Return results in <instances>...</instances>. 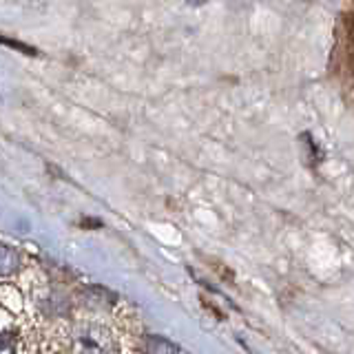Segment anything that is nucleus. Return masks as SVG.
I'll use <instances>...</instances> for the list:
<instances>
[{
    "instance_id": "39448f33",
    "label": "nucleus",
    "mask_w": 354,
    "mask_h": 354,
    "mask_svg": "<svg viewBox=\"0 0 354 354\" xmlns=\"http://www.w3.org/2000/svg\"><path fill=\"white\" fill-rule=\"evenodd\" d=\"M0 42L3 44H9V47H14V49H18V51H25V53H36L33 49H29V47H25V44H20V42H14V40H9V38H0Z\"/></svg>"
},
{
    "instance_id": "0eeeda50",
    "label": "nucleus",
    "mask_w": 354,
    "mask_h": 354,
    "mask_svg": "<svg viewBox=\"0 0 354 354\" xmlns=\"http://www.w3.org/2000/svg\"><path fill=\"white\" fill-rule=\"evenodd\" d=\"M186 3H188V5H193V7H199V5H204L206 0H186Z\"/></svg>"
},
{
    "instance_id": "f03ea898",
    "label": "nucleus",
    "mask_w": 354,
    "mask_h": 354,
    "mask_svg": "<svg viewBox=\"0 0 354 354\" xmlns=\"http://www.w3.org/2000/svg\"><path fill=\"white\" fill-rule=\"evenodd\" d=\"M144 350H147V354H180L177 346H173L171 341L160 339V337H149L144 341Z\"/></svg>"
},
{
    "instance_id": "20e7f679",
    "label": "nucleus",
    "mask_w": 354,
    "mask_h": 354,
    "mask_svg": "<svg viewBox=\"0 0 354 354\" xmlns=\"http://www.w3.org/2000/svg\"><path fill=\"white\" fill-rule=\"evenodd\" d=\"M0 354H14V339L9 335H0Z\"/></svg>"
},
{
    "instance_id": "f257e3e1",
    "label": "nucleus",
    "mask_w": 354,
    "mask_h": 354,
    "mask_svg": "<svg viewBox=\"0 0 354 354\" xmlns=\"http://www.w3.org/2000/svg\"><path fill=\"white\" fill-rule=\"evenodd\" d=\"M75 348L77 354H109L111 337L100 326H84L75 335Z\"/></svg>"
},
{
    "instance_id": "423d86ee",
    "label": "nucleus",
    "mask_w": 354,
    "mask_h": 354,
    "mask_svg": "<svg viewBox=\"0 0 354 354\" xmlns=\"http://www.w3.org/2000/svg\"><path fill=\"white\" fill-rule=\"evenodd\" d=\"M350 51L354 55V18H352V27H350Z\"/></svg>"
},
{
    "instance_id": "7ed1b4c3",
    "label": "nucleus",
    "mask_w": 354,
    "mask_h": 354,
    "mask_svg": "<svg viewBox=\"0 0 354 354\" xmlns=\"http://www.w3.org/2000/svg\"><path fill=\"white\" fill-rule=\"evenodd\" d=\"M16 268H18V254L7 246H0V274H9Z\"/></svg>"
}]
</instances>
